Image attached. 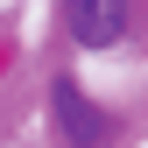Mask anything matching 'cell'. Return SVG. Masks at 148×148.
Masks as SVG:
<instances>
[{
  "label": "cell",
  "instance_id": "1",
  "mask_svg": "<svg viewBox=\"0 0 148 148\" xmlns=\"http://www.w3.org/2000/svg\"><path fill=\"white\" fill-rule=\"evenodd\" d=\"M64 14H71V35L92 42V49L127 35V0H64Z\"/></svg>",
  "mask_w": 148,
  "mask_h": 148
},
{
  "label": "cell",
  "instance_id": "2",
  "mask_svg": "<svg viewBox=\"0 0 148 148\" xmlns=\"http://www.w3.org/2000/svg\"><path fill=\"white\" fill-rule=\"evenodd\" d=\"M57 120H64V134L78 141V148H92V141L106 134V127H99V113H92V99H85L78 85H57Z\"/></svg>",
  "mask_w": 148,
  "mask_h": 148
}]
</instances>
